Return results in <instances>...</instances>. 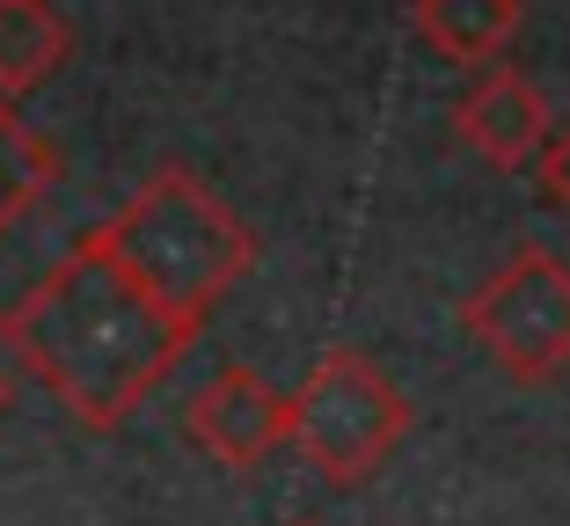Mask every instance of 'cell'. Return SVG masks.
I'll use <instances>...</instances> for the list:
<instances>
[{
  "label": "cell",
  "instance_id": "12",
  "mask_svg": "<svg viewBox=\"0 0 570 526\" xmlns=\"http://www.w3.org/2000/svg\"><path fill=\"white\" fill-rule=\"evenodd\" d=\"M293 526H315V519H293Z\"/></svg>",
  "mask_w": 570,
  "mask_h": 526
},
{
  "label": "cell",
  "instance_id": "4",
  "mask_svg": "<svg viewBox=\"0 0 570 526\" xmlns=\"http://www.w3.org/2000/svg\"><path fill=\"white\" fill-rule=\"evenodd\" d=\"M461 329L504 380L541 388L570 374V264L556 249H520L461 300Z\"/></svg>",
  "mask_w": 570,
  "mask_h": 526
},
{
  "label": "cell",
  "instance_id": "1",
  "mask_svg": "<svg viewBox=\"0 0 570 526\" xmlns=\"http://www.w3.org/2000/svg\"><path fill=\"white\" fill-rule=\"evenodd\" d=\"M198 344L88 227L30 292L0 307V351L67 409L81 431H118Z\"/></svg>",
  "mask_w": 570,
  "mask_h": 526
},
{
  "label": "cell",
  "instance_id": "6",
  "mask_svg": "<svg viewBox=\"0 0 570 526\" xmlns=\"http://www.w3.org/2000/svg\"><path fill=\"white\" fill-rule=\"evenodd\" d=\"M453 132H461V147H469L475 161H490V169H527V161L549 147L556 118H549V96H541L520 67L498 59V67H475L469 96L453 102Z\"/></svg>",
  "mask_w": 570,
  "mask_h": 526
},
{
  "label": "cell",
  "instance_id": "11",
  "mask_svg": "<svg viewBox=\"0 0 570 526\" xmlns=\"http://www.w3.org/2000/svg\"><path fill=\"white\" fill-rule=\"evenodd\" d=\"M8 403H16V388H8V374H0V417H8Z\"/></svg>",
  "mask_w": 570,
  "mask_h": 526
},
{
  "label": "cell",
  "instance_id": "2",
  "mask_svg": "<svg viewBox=\"0 0 570 526\" xmlns=\"http://www.w3.org/2000/svg\"><path fill=\"white\" fill-rule=\"evenodd\" d=\"M96 241L118 256L168 315H184L190 329H205V315H213V307L235 292V278L256 264V235L227 212V198H219L198 169H184V161L154 169L147 183L96 227Z\"/></svg>",
  "mask_w": 570,
  "mask_h": 526
},
{
  "label": "cell",
  "instance_id": "5",
  "mask_svg": "<svg viewBox=\"0 0 570 526\" xmlns=\"http://www.w3.org/2000/svg\"><path fill=\"white\" fill-rule=\"evenodd\" d=\"M184 431H190V446H198L205 460L249 476V468H264V460L285 446V395L271 388L256 366H219V374L184 403Z\"/></svg>",
  "mask_w": 570,
  "mask_h": 526
},
{
  "label": "cell",
  "instance_id": "9",
  "mask_svg": "<svg viewBox=\"0 0 570 526\" xmlns=\"http://www.w3.org/2000/svg\"><path fill=\"white\" fill-rule=\"evenodd\" d=\"M59 183V153L45 147L37 125H22V102H0V235L37 212V198Z\"/></svg>",
  "mask_w": 570,
  "mask_h": 526
},
{
  "label": "cell",
  "instance_id": "10",
  "mask_svg": "<svg viewBox=\"0 0 570 526\" xmlns=\"http://www.w3.org/2000/svg\"><path fill=\"white\" fill-rule=\"evenodd\" d=\"M534 169H541V198L570 212V125H563V132H549V147L534 153Z\"/></svg>",
  "mask_w": 570,
  "mask_h": 526
},
{
  "label": "cell",
  "instance_id": "7",
  "mask_svg": "<svg viewBox=\"0 0 570 526\" xmlns=\"http://www.w3.org/2000/svg\"><path fill=\"white\" fill-rule=\"evenodd\" d=\"M520 0H417L410 8L424 51H439L446 67H498L520 37Z\"/></svg>",
  "mask_w": 570,
  "mask_h": 526
},
{
  "label": "cell",
  "instance_id": "8",
  "mask_svg": "<svg viewBox=\"0 0 570 526\" xmlns=\"http://www.w3.org/2000/svg\"><path fill=\"white\" fill-rule=\"evenodd\" d=\"M73 59V22L51 0H0V102H30Z\"/></svg>",
  "mask_w": 570,
  "mask_h": 526
},
{
  "label": "cell",
  "instance_id": "3",
  "mask_svg": "<svg viewBox=\"0 0 570 526\" xmlns=\"http://www.w3.org/2000/svg\"><path fill=\"white\" fill-rule=\"evenodd\" d=\"M410 439V395L366 351H322L285 395V446L336 490L381 476Z\"/></svg>",
  "mask_w": 570,
  "mask_h": 526
}]
</instances>
